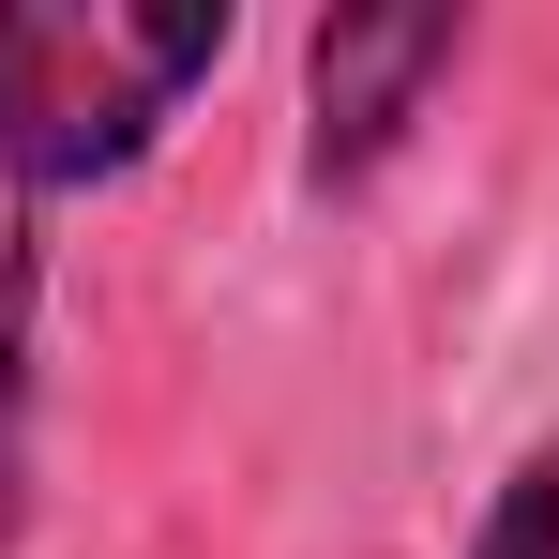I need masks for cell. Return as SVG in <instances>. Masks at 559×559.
<instances>
[{
  "mask_svg": "<svg viewBox=\"0 0 559 559\" xmlns=\"http://www.w3.org/2000/svg\"><path fill=\"white\" fill-rule=\"evenodd\" d=\"M227 0H0V182L46 212L136 182L227 76Z\"/></svg>",
  "mask_w": 559,
  "mask_h": 559,
  "instance_id": "6da1fadb",
  "label": "cell"
},
{
  "mask_svg": "<svg viewBox=\"0 0 559 559\" xmlns=\"http://www.w3.org/2000/svg\"><path fill=\"white\" fill-rule=\"evenodd\" d=\"M468 15L454 0H333L302 31V197H378L424 152V106L454 92Z\"/></svg>",
  "mask_w": 559,
  "mask_h": 559,
  "instance_id": "7a4b0ae2",
  "label": "cell"
},
{
  "mask_svg": "<svg viewBox=\"0 0 559 559\" xmlns=\"http://www.w3.org/2000/svg\"><path fill=\"white\" fill-rule=\"evenodd\" d=\"M46 514V197L0 182V559Z\"/></svg>",
  "mask_w": 559,
  "mask_h": 559,
  "instance_id": "3957f363",
  "label": "cell"
},
{
  "mask_svg": "<svg viewBox=\"0 0 559 559\" xmlns=\"http://www.w3.org/2000/svg\"><path fill=\"white\" fill-rule=\"evenodd\" d=\"M454 559H559V424H545V439H514V468L484 484V514H468Z\"/></svg>",
  "mask_w": 559,
  "mask_h": 559,
  "instance_id": "277c9868",
  "label": "cell"
}]
</instances>
